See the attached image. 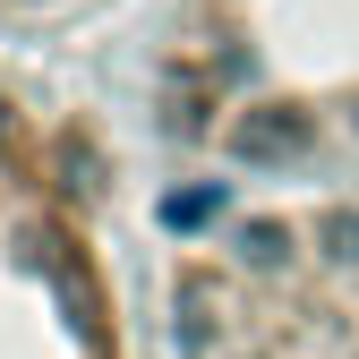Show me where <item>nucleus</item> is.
I'll return each mask as SVG.
<instances>
[{
	"instance_id": "f257e3e1",
	"label": "nucleus",
	"mask_w": 359,
	"mask_h": 359,
	"mask_svg": "<svg viewBox=\"0 0 359 359\" xmlns=\"http://www.w3.org/2000/svg\"><path fill=\"white\" fill-rule=\"evenodd\" d=\"M299 146H308V111H291V103H257L231 128V154L240 163H291Z\"/></svg>"
},
{
	"instance_id": "f03ea898",
	"label": "nucleus",
	"mask_w": 359,
	"mask_h": 359,
	"mask_svg": "<svg viewBox=\"0 0 359 359\" xmlns=\"http://www.w3.org/2000/svg\"><path fill=\"white\" fill-rule=\"evenodd\" d=\"M317 240H325L342 265H359V214H351V205H342V214H325V231H317Z\"/></svg>"
},
{
	"instance_id": "7ed1b4c3",
	"label": "nucleus",
	"mask_w": 359,
	"mask_h": 359,
	"mask_svg": "<svg viewBox=\"0 0 359 359\" xmlns=\"http://www.w3.org/2000/svg\"><path fill=\"white\" fill-rule=\"evenodd\" d=\"M205 214H214V189H189V197H171V205H163V222H171V231H197Z\"/></svg>"
},
{
	"instance_id": "20e7f679",
	"label": "nucleus",
	"mask_w": 359,
	"mask_h": 359,
	"mask_svg": "<svg viewBox=\"0 0 359 359\" xmlns=\"http://www.w3.org/2000/svg\"><path fill=\"white\" fill-rule=\"evenodd\" d=\"M257 265H283V222H248V240H240Z\"/></svg>"
}]
</instances>
